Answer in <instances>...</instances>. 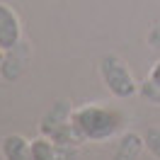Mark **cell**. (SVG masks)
<instances>
[{
    "label": "cell",
    "instance_id": "cell-10",
    "mask_svg": "<svg viewBox=\"0 0 160 160\" xmlns=\"http://www.w3.org/2000/svg\"><path fill=\"white\" fill-rule=\"evenodd\" d=\"M143 141H146V148L153 158L160 160V129H148L143 133Z\"/></svg>",
    "mask_w": 160,
    "mask_h": 160
},
{
    "label": "cell",
    "instance_id": "cell-11",
    "mask_svg": "<svg viewBox=\"0 0 160 160\" xmlns=\"http://www.w3.org/2000/svg\"><path fill=\"white\" fill-rule=\"evenodd\" d=\"M148 44H150V46H155V49H160V24H155V27L150 29V34H148Z\"/></svg>",
    "mask_w": 160,
    "mask_h": 160
},
{
    "label": "cell",
    "instance_id": "cell-12",
    "mask_svg": "<svg viewBox=\"0 0 160 160\" xmlns=\"http://www.w3.org/2000/svg\"><path fill=\"white\" fill-rule=\"evenodd\" d=\"M150 80H153V82H158V85H160V61L155 63V66H153V70H150Z\"/></svg>",
    "mask_w": 160,
    "mask_h": 160
},
{
    "label": "cell",
    "instance_id": "cell-2",
    "mask_svg": "<svg viewBox=\"0 0 160 160\" xmlns=\"http://www.w3.org/2000/svg\"><path fill=\"white\" fill-rule=\"evenodd\" d=\"M100 75L104 80V85H107V90L117 100H129L138 92V82L133 80L129 66L119 56H104L100 61Z\"/></svg>",
    "mask_w": 160,
    "mask_h": 160
},
{
    "label": "cell",
    "instance_id": "cell-8",
    "mask_svg": "<svg viewBox=\"0 0 160 160\" xmlns=\"http://www.w3.org/2000/svg\"><path fill=\"white\" fill-rule=\"evenodd\" d=\"M32 160H56V143L46 136L32 141Z\"/></svg>",
    "mask_w": 160,
    "mask_h": 160
},
{
    "label": "cell",
    "instance_id": "cell-5",
    "mask_svg": "<svg viewBox=\"0 0 160 160\" xmlns=\"http://www.w3.org/2000/svg\"><path fill=\"white\" fill-rule=\"evenodd\" d=\"M146 148V141L141 133L136 131H126V133H121L119 143H117V150H114V155L112 160H138L141 150Z\"/></svg>",
    "mask_w": 160,
    "mask_h": 160
},
{
    "label": "cell",
    "instance_id": "cell-9",
    "mask_svg": "<svg viewBox=\"0 0 160 160\" xmlns=\"http://www.w3.org/2000/svg\"><path fill=\"white\" fill-rule=\"evenodd\" d=\"M138 92H141V95H143L148 102H153V104H160V85H158V82H153L150 78H148V80H143V82L138 85Z\"/></svg>",
    "mask_w": 160,
    "mask_h": 160
},
{
    "label": "cell",
    "instance_id": "cell-1",
    "mask_svg": "<svg viewBox=\"0 0 160 160\" xmlns=\"http://www.w3.org/2000/svg\"><path fill=\"white\" fill-rule=\"evenodd\" d=\"M73 121L85 136V141H107L114 133H119L124 117L117 109L97 107V104H85L80 109H73Z\"/></svg>",
    "mask_w": 160,
    "mask_h": 160
},
{
    "label": "cell",
    "instance_id": "cell-3",
    "mask_svg": "<svg viewBox=\"0 0 160 160\" xmlns=\"http://www.w3.org/2000/svg\"><path fill=\"white\" fill-rule=\"evenodd\" d=\"M22 41V27H20V17L12 10L10 5L0 2V49L10 51Z\"/></svg>",
    "mask_w": 160,
    "mask_h": 160
},
{
    "label": "cell",
    "instance_id": "cell-13",
    "mask_svg": "<svg viewBox=\"0 0 160 160\" xmlns=\"http://www.w3.org/2000/svg\"><path fill=\"white\" fill-rule=\"evenodd\" d=\"M2 58H5V51L0 49V63H2Z\"/></svg>",
    "mask_w": 160,
    "mask_h": 160
},
{
    "label": "cell",
    "instance_id": "cell-7",
    "mask_svg": "<svg viewBox=\"0 0 160 160\" xmlns=\"http://www.w3.org/2000/svg\"><path fill=\"white\" fill-rule=\"evenodd\" d=\"M73 119V109H70V102L61 100L56 102L53 107H51L46 114H44V119H41V133H49L51 129H56V126H61V124H66V121Z\"/></svg>",
    "mask_w": 160,
    "mask_h": 160
},
{
    "label": "cell",
    "instance_id": "cell-4",
    "mask_svg": "<svg viewBox=\"0 0 160 160\" xmlns=\"http://www.w3.org/2000/svg\"><path fill=\"white\" fill-rule=\"evenodd\" d=\"M27 63H29V46H27L24 41H20L15 49L5 51V58L0 63V73H2L5 80H15L24 73Z\"/></svg>",
    "mask_w": 160,
    "mask_h": 160
},
{
    "label": "cell",
    "instance_id": "cell-6",
    "mask_svg": "<svg viewBox=\"0 0 160 160\" xmlns=\"http://www.w3.org/2000/svg\"><path fill=\"white\" fill-rule=\"evenodd\" d=\"M0 150L5 160H32V143L20 133H10L0 141Z\"/></svg>",
    "mask_w": 160,
    "mask_h": 160
}]
</instances>
